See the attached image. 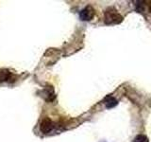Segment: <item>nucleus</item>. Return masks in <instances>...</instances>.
Listing matches in <instances>:
<instances>
[{
    "mask_svg": "<svg viewBox=\"0 0 151 142\" xmlns=\"http://www.w3.org/2000/svg\"><path fill=\"white\" fill-rule=\"evenodd\" d=\"M94 15V11L91 6H87L82 9L79 12V17L82 21H90L92 20Z\"/></svg>",
    "mask_w": 151,
    "mask_h": 142,
    "instance_id": "2",
    "label": "nucleus"
},
{
    "mask_svg": "<svg viewBox=\"0 0 151 142\" xmlns=\"http://www.w3.org/2000/svg\"><path fill=\"white\" fill-rule=\"evenodd\" d=\"M104 18H105V23L107 25L119 24L123 19L114 8H109L108 9H106L105 14H104Z\"/></svg>",
    "mask_w": 151,
    "mask_h": 142,
    "instance_id": "1",
    "label": "nucleus"
},
{
    "mask_svg": "<svg viewBox=\"0 0 151 142\" xmlns=\"http://www.w3.org/2000/svg\"><path fill=\"white\" fill-rule=\"evenodd\" d=\"M104 103H105V105L107 108H112L114 107L115 105H117V99H114L113 97H111V96H108L105 98L104 99Z\"/></svg>",
    "mask_w": 151,
    "mask_h": 142,
    "instance_id": "4",
    "label": "nucleus"
},
{
    "mask_svg": "<svg viewBox=\"0 0 151 142\" xmlns=\"http://www.w3.org/2000/svg\"><path fill=\"white\" fill-rule=\"evenodd\" d=\"M40 129L44 134H48V133L53 129V122L51 121L50 118L45 117V120H42V121L41 122Z\"/></svg>",
    "mask_w": 151,
    "mask_h": 142,
    "instance_id": "3",
    "label": "nucleus"
},
{
    "mask_svg": "<svg viewBox=\"0 0 151 142\" xmlns=\"http://www.w3.org/2000/svg\"><path fill=\"white\" fill-rule=\"evenodd\" d=\"M12 77V73L7 69H0V82L8 80Z\"/></svg>",
    "mask_w": 151,
    "mask_h": 142,
    "instance_id": "5",
    "label": "nucleus"
},
{
    "mask_svg": "<svg viewBox=\"0 0 151 142\" xmlns=\"http://www.w3.org/2000/svg\"><path fill=\"white\" fill-rule=\"evenodd\" d=\"M133 142H148V138L145 135H138L134 138Z\"/></svg>",
    "mask_w": 151,
    "mask_h": 142,
    "instance_id": "6",
    "label": "nucleus"
}]
</instances>
